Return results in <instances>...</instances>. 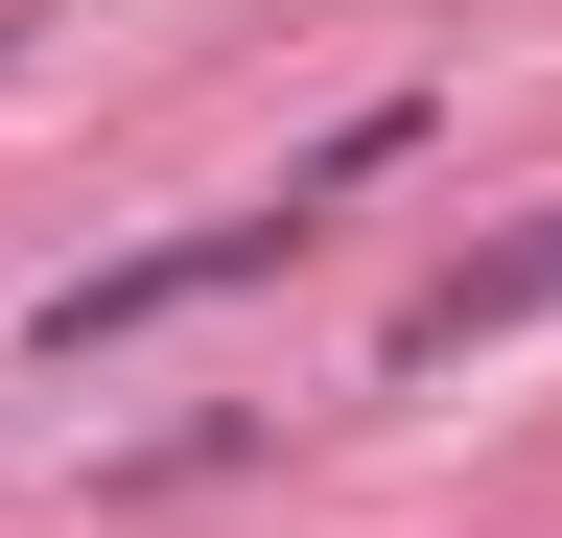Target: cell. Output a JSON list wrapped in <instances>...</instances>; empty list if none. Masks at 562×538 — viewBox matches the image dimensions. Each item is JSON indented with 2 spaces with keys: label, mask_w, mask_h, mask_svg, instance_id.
<instances>
[{
  "label": "cell",
  "mask_w": 562,
  "mask_h": 538,
  "mask_svg": "<svg viewBox=\"0 0 562 538\" xmlns=\"http://www.w3.org/2000/svg\"><path fill=\"white\" fill-rule=\"evenodd\" d=\"M539 305H562V211L492 234V257H446V282L398 305V375H422V352H492V328H539Z\"/></svg>",
  "instance_id": "7a4b0ae2"
},
{
  "label": "cell",
  "mask_w": 562,
  "mask_h": 538,
  "mask_svg": "<svg viewBox=\"0 0 562 538\" xmlns=\"http://www.w3.org/2000/svg\"><path fill=\"white\" fill-rule=\"evenodd\" d=\"M281 257H305V211H281V187H235V211L140 234V257H94V282H47L24 352H117V328H165V305H211V282H281Z\"/></svg>",
  "instance_id": "6da1fadb"
}]
</instances>
